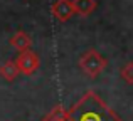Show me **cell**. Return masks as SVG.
I'll list each match as a JSON object with an SVG mask.
<instances>
[{
    "label": "cell",
    "mask_w": 133,
    "mask_h": 121,
    "mask_svg": "<svg viewBox=\"0 0 133 121\" xmlns=\"http://www.w3.org/2000/svg\"><path fill=\"white\" fill-rule=\"evenodd\" d=\"M72 5H74V10L78 15L88 17L96 10L98 2L96 0H72Z\"/></svg>",
    "instance_id": "obj_7"
},
{
    "label": "cell",
    "mask_w": 133,
    "mask_h": 121,
    "mask_svg": "<svg viewBox=\"0 0 133 121\" xmlns=\"http://www.w3.org/2000/svg\"><path fill=\"white\" fill-rule=\"evenodd\" d=\"M106 59L101 57V54L98 52L96 49H91V51H86L81 57H79V67L83 69L86 76L89 77H98L101 72L104 71L106 67Z\"/></svg>",
    "instance_id": "obj_2"
},
{
    "label": "cell",
    "mask_w": 133,
    "mask_h": 121,
    "mask_svg": "<svg viewBox=\"0 0 133 121\" xmlns=\"http://www.w3.org/2000/svg\"><path fill=\"white\" fill-rule=\"evenodd\" d=\"M51 12L59 22H68L76 13V10L72 5V0H56L51 5Z\"/></svg>",
    "instance_id": "obj_4"
},
{
    "label": "cell",
    "mask_w": 133,
    "mask_h": 121,
    "mask_svg": "<svg viewBox=\"0 0 133 121\" xmlns=\"http://www.w3.org/2000/svg\"><path fill=\"white\" fill-rule=\"evenodd\" d=\"M19 74H20V71H19V67H17V62L12 61V59L5 61L2 66H0V77H3L9 82H12L14 79H17Z\"/></svg>",
    "instance_id": "obj_6"
},
{
    "label": "cell",
    "mask_w": 133,
    "mask_h": 121,
    "mask_svg": "<svg viewBox=\"0 0 133 121\" xmlns=\"http://www.w3.org/2000/svg\"><path fill=\"white\" fill-rule=\"evenodd\" d=\"M42 121H68V111L57 104L44 116Z\"/></svg>",
    "instance_id": "obj_8"
},
{
    "label": "cell",
    "mask_w": 133,
    "mask_h": 121,
    "mask_svg": "<svg viewBox=\"0 0 133 121\" xmlns=\"http://www.w3.org/2000/svg\"><path fill=\"white\" fill-rule=\"evenodd\" d=\"M10 46L14 47V49H17L19 52H24V51H29L30 46H32V39H30L29 34H25L24 30H19V32H15L12 37H10Z\"/></svg>",
    "instance_id": "obj_5"
},
{
    "label": "cell",
    "mask_w": 133,
    "mask_h": 121,
    "mask_svg": "<svg viewBox=\"0 0 133 121\" xmlns=\"http://www.w3.org/2000/svg\"><path fill=\"white\" fill-rule=\"evenodd\" d=\"M120 74H121V77H123L125 82H128V84H133V62H128V64H125Z\"/></svg>",
    "instance_id": "obj_9"
},
{
    "label": "cell",
    "mask_w": 133,
    "mask_h": 121,
    "mask_svg": "<svg viewBox=\"0 0 133 121\" xmlns=\"http://www.w3.org/2000/svg\"><path fill=\"white\" fill-rule=\"evenodd\" d=\"M68 121H123L94 91H88L68 109Z\"/></svg>",
    "instance_id": "obj_1"
},
{
    "label": "cell",
    "mask_w": 133,
    "mask_h": 121,
    "mask_svg": "<svg viewBox=\"0 0 133 121\" xmlns=\"http://www.w3.org/2000/svg\"><path fill=\"white\" fill-rule=\"evenodd\" d=\"M15 62H17V67H19L20 74H24V76H32L41 66L39 56H37L36 52H32L30 49L20 52Z\"/></svg>",
    "instance_id": "obj_3"
}]
</instances>
